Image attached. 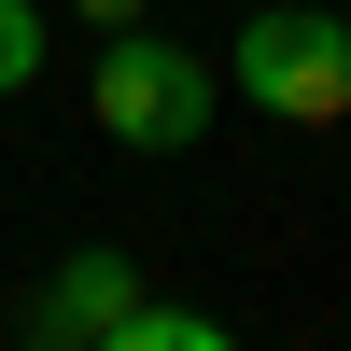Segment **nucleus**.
Instances as JSON below:
<instances>
[{"mask_svg": "<svg viewBox=\"0 0 351 351\" xmlns=\"http://www.w3.org/2000/svg\"><path fill=\"white\" fill-rule=\"evenodd\" d=\"M99 141L112 155H197L211 141V56H183V43H155V28H99Z\"/></svg>", "mask_w": 351, "mask_h": 351, "instance_id": "nucleus-1", "label": "nucleus"}, {"mask_svg": "<svg viewBox=\"0 0 351 351\" xmlns=\"http://www.w3.org/2000/svg\"><path fill=\"white\" fill-rule=\"evenodd\" d=\"M225 84H239L253 112H281V127H337L351 112V28L324 0H281V14H253L239 43H225Z\"/></svg>", "mask_w": 351, "mask_h": 351, "instance_id": "nucleus-2", "label": "nucleus"}, {"mask_svg": "<svg viewBox=\"0 0 351 351\" xmlns=\"http://www.w3.org/2000/svg\"><path fill=\"white\" fill-rule=\"evenodd\" d=\"M127 309H155L141 295V267L127 253H71V267H43V337H71V351H99Z\"/></svg>", "mask_w": 351, "mask_h": 351, "instance_id": "nucleus-3", "label": "nucleus"}, {"mask_svg": "<svg viewBox=\"0 0 351 351\" xmlns=\"http://www.w3.org/2000/svg\"><path fill=\"white\" fill-rule=\"evenodd\" d=\"M99 351H239V337H225L211 309H127V324H112Z\"/></svg>", "mask_w": 351, "mask_h": 351, "instance_id": "nucleus-4", "label": "nucleus"}, {"mask_svg": "<svg viewBox=\"0 0 351 351\" xmlns=\"http://www.w3.org/2000/svg\"><path fill=\"white\" fill-rule=\"evenodd\" d=\"M28 84H43V14L0 0V99H28Z\"/></svg>", "mask_w": 351, "mask_h": 351, "instance_id": "nucleus-5", "label": "nucleus"}, {"mask_svg": "<svg viewBox=\"0 0 351 351\" xmlns=\"http://www.w3.org/2000/svg\"><path fill=\"white\" fill-rule=\"evenodd\" d=\"M84 28H141V0H84Z\"/></svg>", "mask_w": 351, "mask_h": 351, "instance_id": "nucleus-6", "label": "nucleus"}, {"mask_svg": "<svg viewBox=\"0 0 351 351\" xmlns=\"http://www.w3.org/2000/svg\"><path fill=\"white\" fill-rule=\"evenodd\" d=\"M14 351H71V337H43V324H28V337H14Z\"/></svg>", "mask_w": 351, "mask_h": 351, "instance_id": "nucleus-7", "label": "nucleus"}]
</instances>
